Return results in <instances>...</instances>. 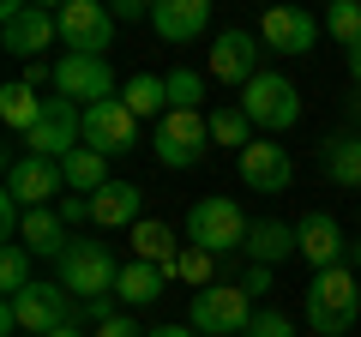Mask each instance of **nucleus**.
I'll use <instances>...</instances> for the list:
<instances>
[{
    "label": "nucleus",
    "instance_id": "nucleus-29",
    "mask_svg": "<svg viewBox=\"0 0 361 337\" xmlns=\"http://www.w3.org/2000/svg\"><path fill=\"white\" fill-rule=\"evenodd\" d=\"M30 283H37V271H30V247L25 241H6V253H0V289H6V301L25 295Z\"/></svg>",
    "mask_w": 361,
    "mask_h": 337
},
{
    "label": "nucleus",
    "instance_id": "nucleus-35",
    "mask_svg": "<svg viewBox=\"0 0 361 337\" xmlns=\"http://www.w3.org/2000/svg\"><path fill=\"white\" fill-rule=\"evenodd\" d=\"M235 283H241L247 295H265V289H271V265H247V271L235 277Z\"/></svg>",
    "mask_w": 361,
    "mask_h": 337
},
{
    "label": "nucleus",
    "instance_id": "nucleus-40",
    "mask_svg": "<svg viewBox=\"0 0 361 337\" xmlns=\"http://www.w3.org/2000/svg\"><path fill=\"white\" fill-rule=\"evenodd\" d=\"M349 78H355V91H361V42L349 49Z\"/></svg>",
    "mask_w": 361,
    "mask_h": 337
},
{
    "label": "nucleus",
    "instance_id": "nucleus-6",
    "mask_svg": "<svg viewBox=\"0 0 361 337\" xmlns=\"http://www.w3.org/2000/svg\"><path fill=\"white\" fill-rule=\"evenodd\" d=\"M241 115L253 121V127H265L271 139H277V133H289V127L301 121V91L289 85L283 73H259L253 85L241 91Z\"/></svg>",
    "mask_w": 361,
    "mask_h": 337
},
{
    "label": "nucleus",
    "instance_id": "nucleus-28",
    "mask_svg": "<svg viewBox=\"0 0 361 337\" xmlns=\"http://www.w3.org/2000/svg\"><path fill=\"white\" fill-rule=\"evenodd\" d=\"M0 115H6V127H13V133H30V127H37V115H42V97L30 91L25 78H13V85L0 91Z\"/></svg>",
    "mask_w": 361,
    "mask_h": 337
},
{
    "label": "nucleus",
    "instance_id": "nucleus-5",
    "mask_svg": "<svg viewBox=\"0 0 361 337\" xmlns=\"http://www.w3.org/2000/svg\"><path fill=\"white\" fill-rule=\"evenodd\" d=\"M247 229L253 223L241 217L235 199H199L187 211V241L205 247V253H247Z\"/></svg>",
    "mask_w": 361,
    "mask_h": 337
},
{
    "label": "nucleus",
    "instance_id": "nucleus-19",
    "mask_svg": "<svg viewBox=\"0 0 361 337\" xmlns=\"http://www.w3.org/2000/svg\"><path fill=\"white\" fill-rule=\"evenodd\" d=\"M139 205H145V193L133 181H109L103 193L90 199V223H97V229H133V223H145Z\"/></svg>",
    "mask_w": 361,
    "mask_h": 337
},
{
    "label": "nucleus",
    "instance_id": "nucleus-3",
    "mask_svg": "<svg viewBox=\"0 0 361 337\" xmlns=\"http://www.w3.org/2000/svg\"><path fill=\"white\" fill-rule=\"evenodd\" d=\"M54 283L61 289H73L78 301H97V295H115V283H121V265L109 259V247L103 241H66V253L54 259Z\"/></svg>",
    "mask_w": 361,
    "mask_h": 337
},
{
    "label": "nucleus",
    "instance_id": "nucleus-15",
    "mask_svg": "<svg viewBox=\"0 0 361 337\" xmlns=\"http://www.w3.org/2000/svg\"><path fill=\"white\" fill-rule=\"evenodd\" d=\"M241 181L253 187V193H283V187L295 181V163H289V151L277 139H253L241 151Z\"/></svg>",
    "mask_w": 361,
    "mask_h": 337
},
{
    "label": "nucleus",
    "instance_id": "nucleus-36",
    "mask_svg": "<svg viewBox=\"0 0 361 337\" xmlns=\"http://www.w3.org/2000/svg\"><path fill=\"white\" fill-rule=\"evenodd\" d=\"M109 13H115V25H139V18H151V6L145 0H115Z\"/></svg>",
    "mask_w": 361,
    "mask_h": 337
},
{
    "label": "nucleus",
    "instance_id": "nucleus-39",
    "mask_svg": "<svg viewBox=\"0 0 361 337\" xmlns=\"http://www.w3.org/2000/svg\"><path fill=\"white\" fill-rule=\"evenodd\" d=\"M151 337H199V331H193V325H157Z\"/></svg>",
    "mask_w": 361,
    "mask_h": 337
},
{
    "label": "nucleus",
    "instance_id": "nucleus-16",
    "mask_svg": "<svg viewBox=\"0 0 361 337\" xmlns=\"http://www.w3.org/2000/svg\"><path fill=\"white\" fill-rule=\"evenodd\" d=\"M211 73L223 78V85H253L259 78V37L253 30H223L217 42H211Z\"/></svg>",
    "mask_w": 361,
    "mask_h": 337
},
{
    "label": "nucleus",
    "instance_id": "nucleus-13",
    "mask_svg": "<svg viewBox=\"0 0 361 337\" xmlns=\"http://www.w3.org/2000/svg\"><path fill=\"white\" fill-rule=\"evenodd\" d=\"M61 187H66L61 163H49V157H6V193H13L25 211L61 205V199H54Z\"/></svg>",
    "mask_w": 361,
    "mask_h": 337
},
{
    "label": "nucleus",
    "instance_id": "nucleus-9",
    "mask_svg": "<svg viewBox=\"0 0 361 337\" xmlns=\"http://www.w3.org/2000/svg\"><path fill=\"white\" fill-rule=\"evenodd\" d=\"M25 145H30V157L61 163L66 151H78V145H85V109L66 103V97H42V115H37V127L25 133Z\"/></svg>",
    "mask_w": 361,
    "mask_h": 337
},
{
    "label": "nucleus",
    "instance_id": "nucleus-21",
    "mask_svg": "<svg viewBox=\"0 0 361 337\" xmlns=\"http://www.w3.org/2000/svg\"><path fill=\"white\" fill-rule=\"evenodd\" d=\"M18 241H25L30 253H37V259H61L73 235H66L61 211H54V205H42V211H25V229H18Z\"/></svg>",
    "mask_w": 361,
    "mask_h": 337
},
{
    "label": "nucleus",
    "instance_id": "nucleus-38",
    "mask_svg": "<svg viewBox=\"0 0 361 337\" xmlns=\"http://www.w3.org/2000/svg\"><path fill=\"white\" fill-rule=\"evenodd\" d=\"M18 78H25V85H30V91H37V85H42V78H54V66H42V61H30V66H25V73H18Z\"/></svg>",
    "mask_w": 361,
    "mask_h": 337
},
{
    "label": "nucleus",
    "instance_id": "nucleus-25",
    "mask_svg": "<svg viewBox=\"0 0 361 337\" xmlns=\"http://www.w3.org/2000/svg\"><path fill=\"white\" fill-rule=\"evenodd\" d=\"M163 277H169V283H193V289H211V283H217V253H205V247H193V241H187V247L175 253V259L163 265Z\"/></svg>",
    "mask_w": 361,
    "mask_h": 337
},
{
    "label": "nucleus",
    "instance_id": "nucleus-12",
    "mask_svg": "<svg viewBox=\"0 0 361 337\" xmlns=\"http://www.w3.org/2000/svg\"><path fill=\"white\" fill-rule=\"evenodd\" d=\"M133 145H139V115H133L121 97L85 109V151H97V157H127Z\"/></svg>",
    "mask_w": 361,
    "mask_h": 337
},
{
    "label": "nucleus",
    "instance_id": "nucleus-33",
    "mask_svg": "<svg viewBox=\"0 0 361 337\" xmlns=\"http://www.w3.org/2000/svg\"><path fill=\"white\" fill-rule=\"evenodd\" d=\"M247 337H295V325H289L283 313H253V325H247Z\"/></svg>",
    "mask_w": 361,
    "mask_h": 337
},
{
    "label": "nucleus",
    "instance_id": "nucleus-27",
    "mask_svg": "<svg viewBox=\"0 0 361 337\" xmlns=\"http://www.w3.org/2000/svg\"><path fill=\"white\" fill-rule=\"evenodd\" d=\"M121 103L133 109V115H169V78H157V73H133L127 78V91H121Z\"/></svg>",
    "mask_w": 361,
    "mask_h": 337
},
{
    "label": "nucleus",
    "instance_id": "nucleus-41",
    "mask_svg": "<svg viewBox=\"0 0 361 337\" xmlns=\"http://www.w3.org/2000/svg\"><path fill=\"white\" fill-rule=\"evenodd\" d=\"M54 337H85V325H66V331H54Z\"/></svg>",
    "mask_w": 361,
    "mask_h": 337
},
{
    "label": "nucleus",
    "instance_id": "nucleus-14",
    "mask_svg": "<svg viewBox=\"0 0 361 337\" xmlns=\"http://www.w3.org/2000/svg\"><path fill=\"white\" fill-rule=\"evenodd\" d=\"M259 42L277 54H313V42H319V18L307 13V6H271L265 25H259Z\"/></svg>",
    "mask_w": 361,
    "mask_h": 337
},
{
    "label": "nucleus",
    "instance_id": "nucleus-42",
    "mask_svg": "<svg viewBox=\"0 0 361 337\" xmlns=\"http://www.w3.org/2000/svg\"><path fill=\"white\" fill-rule=\"evenodd\" d=\"M349 115H355V121H361V91H355V103H349Z\"/></svg>",
    "mask_w": 361,
    "mask_h": 337
},
{
    "label": "nucleus",
    "instance_id": "nucleus-20",
    "mask_svg": "<svg viewBox=\"0 0 361 337\" xmlns=\"http://www.w3.org/2000/svg\"><path fill=\"white\" fill-rule=\"evenodd\" d=\"M289 253H301V235H295V223H277V217H265V223H253V229H247V259H253V265H283Z\"/></svg>",
    "mask_w": 361,
    "mask_h": 337
},
{
    "label": "nucleus",
    "instance_id": "nucleus-7",
    "mask_svg": "<svg viewBox=\"0 0 361 337\" xmlns=\"http://www.w3.org/2000/svg\"><path fill=\"white\" fill-rule=\"evenodd\" d=\"M61 37V18L49 13V6H30V0H6L0 6V42H6V54H18V61H42V49Z\"/></svg>",
    "mask_w": 361,
    "mask_h": 337
},
{
    "label": "nucleus",
    "instance_id": "nucleus-32",
    "mask_svg": "<svg viewBox=\"0 0 361 337\" xmlns=\"http://www.w3.org/2000/svg\"><path fill=\"white\" fill-rule=\"evenodd\" d=\"M199 97H205V78L193 66H175L169 73V109H199Z\"/></svg>",
    "mask_w": 361,
    "mask_h": 337
},
{
    "label": "nucleus",
    "instance_id": "nucleus-11",
    "mask_svg": "<svg viewBox=\"0 0 361 337\" xmlns=\"http://www.w3.org/2000/svg\"><path fill=\"white\" fill-rule=\"evenodd\" d=\"M54 18H61L66 54H103L115 42V13H109L103 0H66Z\"/></svg>",
    "mask_w": 361,
    "mask_h": 337
},
{
    "label": "nucleus",
    "instance_id": "nucleus-26",
    "mask_svg": "<svg viewBox=\"0 0 361 337\" xmlns=\"http://www.w3.org/2000/svg\"><path fill=\"white\" fill-rule=\"evenodd\" d=\"M175 253H180V241H175V229H169V223H157V217L133 223V259H145V265H169Z\"/></svg>",
    "mask_w": 361,
    "mask_h": 337
},
{
    "label": "nucleus",
    "instance_id": "nucleus-2",
    "mask_svg": "<svg viewBox=\"0 0 361 337\" xmlns=\"http://www.w3.org/2000/svg\"><path fill=\"white\" fill-rule=\"evenodd\" d=\"M355 319H361L355 271H343V265L313 271V283H307V325H313V337H343Z\"/></svg>",
    "mask_w": 361,
    "mask_h": 337
},
{
    "label": "nucleus",
    "instance_id": "nucleus-10",
    "mask_svg": "<svg viewBox=\"0 0 361 337\" xmlns=\"http://www.w3.org/2000/svg\"><path fill=\"white\" fill-rule=\"evenodd\" d=\"M54 97H66L78 109H97L115 97V73H109L103 54H61L54 61Z\"/></svg>",
    "mask_w": 361,
    "mask_h": 337
},
{
    "label": "nucleus",
    "instance_id": "nucleus-31",
    "mask_svg": "<svg viewBox=\"0 0 361 337\" xmlns=\"http://www.w3.org/2000/svg\"><path fill=\"white\" fill-rule=\"evenodd\" d=\"M211 145H253V121L241 115V103L235 109H217V115H211Z\"/></svg>",
    "mask_w": 361,
    "mask_h": 337
},
{
    "label": "nucleus",
    "instance_id": "nucleus-4",
    "mask_svg": "<svg viewBox=\"0 0 361 337\" xmlns=\"http://www.w3.org/2000/svg\"><path fill=\"white\" fill-rule=\"evenodd\" d=\"M187 325H193L199 337H247V325H253V295H247L241 283H211V289L193 295Z\"/></svg>",
    "mask_w": 361,
    "mask_h": 337
},
{
    "label": "nucleus",
    "instance_id": "nucleus-17",
    "mask_svg": "<svg viewBox=\"0 0 361 337\" xmlns=\"http://www.w3.org/2000/svg\"><path fill=\"white\" fill-rule=\"evenodd\" d=\"M295 235H301V259H307L313 271H331V265L343 259V229H337L331 211H307V217L295 223Z\"/></svg>",
    "mask_w": 361,
    "mask_h": 337
},
{
    "label": "nucleus",
    "instance_id": "nucleus-37",
    "mask_svg": "<svg viewBox=\"0 0 361 337\" xmlns=\"http://www.w3.org/2000/svg\"><path fill=\"white\" fill-rule=\"evenodd\" d=\"M97 337H151V331H139V325H133V313H121V319L97 325Z\"/></svg>",
    "mask_w": 361,
    "mask_h": 337
},
{
    "label": "nucleus",
    "instance_id": "nucleus-34",
    "mask_svg": "<svg viewBox=\"0 0 361 337\" xmlns=\"http://www.w3.org/2000/svg\"><path fill=\"white\" fill-rule=\"evenodd\" d=\"M54 211H61V223L73 229V223H85V217H90V199H85V193H66V199H61Z\"/></svg>",
    "mask_w": 361,
    "mask_h": 337
},
{
    "label": "nucleus",
    "instance_id": "nucleus-43",
    "mask_svg": "<svg viewBox=\"0 0 361 337\" xmlns=\"http://www.w3.org/2000/svg\"><path fill=\"white\" fill-rule=\"evenodd\" d=\"M355 271H361V241H355Z\"/></svg>",
    "mask_w": 361,
    "mask_h": 337
},
{
    "label": "nucleus",
    "instance_id": "nucleus-18",
    "mask_svg": "<svg viewBox=\"0 0 361 337\" xmlns=\"http://www.w3.org/2000/svg\"><path fill=\"white\" fill-rule=\"evenodd\" d=\"M151 25L163 42H193L199 30L211 25V0H157L151 6Z\"/></svg>",
    "mask_w": 361,
    "mask_h": 337
},
{
    "label": "nucleus",
    "instance_id": "nucleus-23",
    "mask_svg": "<svg viewBox=\"0 0 361 337\" xmlns=\"http://www.w3.org/2000/svg\"><path fill=\"white\" fill-rule=\"evenodd\" d=\"M319 168L337 187H361V133H337L319 145Z\"/></svg>",
    "mask_w": 361,
    "mask_h": 337
},
{
    "label": "nucleus",
    "instance_id": "nucleus-24",
    "mask_svg": "<svg viewBox=\"0 0 361 337\" xmlns=\"http://www.w3.org/2000/svg\"><path fill=\"white\" fill-rule=\"evenodd\" d=\"M61 175H66V187H73V193H85V199H97V193H103L109 181H115V175H109V157L85 151V145L61 157Z\"/></svg>",
    "mask_w": 361,
    "mask_h": 337
},
{
    "label": "nucleus",
    "instance_id": "nucleus-8",
    "mask_svg": "<svg viewBox=\"0 0 361 337\" xmlns=\"http://www.w3.org/2000/svg\"><path fill=\"white\" fill-rule=\"evenodd\" d=\"M205 145H211V115H199V109H169L157 121V163L163 168L205 163Z\"/></svg>",
    "mask_w": 361,
    "mask_h": 337
},
{
    "label": "nucleus",
    "instance_id": "nucleus-30",
    "mask_svg": "<svg viewBox=\"0 0 361 337\" xmlns=\"http://www.w3.org/2000/svg\"><path fill=\"white\" fill-rule=\"evenodd\" d=\"M325 37L343 42V49H355L361 42V0H331V6H325Z\"/></svg>",
    "mask_w": 361,
    "mask_h": 337
},
{
    "label": "nucleus",
    "instance_id": "nucleus-1",
    "mask_svg": "<svg viewBox=\"0 0 361 337\" xmlns=\"http://www.w3.org/2000/svg\"><path fill=\"white\" fill-rule=\"evenodd\" d=\"M66 325H78V295L61 283H30L25 295H13L6 307H0V331L13 337V331H30V337H54L66 331Z\"/></svg>",
    "mask_w": 361,
    "mask_h": 337
},
{
    "label": "nucleus",
    "instance_id": "nucleus-22",
    "mask_svg": "<svg viewBox=\"0 0 361 337\" xmlns=\"http://www.w3.org/2000/svg\"><path fill=\"white\" fill-rule=\"evenodd\" d=\"M163 289H169L163 265H145V259H127V265H121V283H115V295H121V307H127V313L151 307V301L163 295Z\"/></svg>",
    "mask_w": 361,
    "mask_h": 337
}]
</instances>
